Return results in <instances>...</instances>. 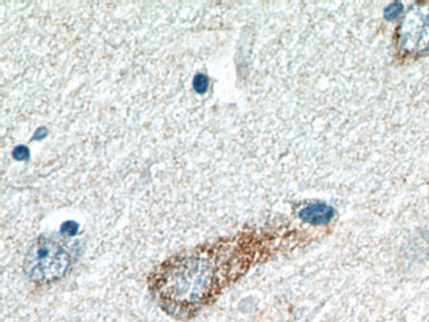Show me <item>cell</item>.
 <instances>
[{"mask_svg": "<svg viewBox=\"0 0 429 322\" xmlns=\"http://www.w3.org/2000/svg\"><path fill=\"white\" fill-rule=\"evenodd\" d=\"M402 46L411 52L429 49V4L415 6L408 12L400 31Z\"/></svg>", "mask_w": 429, "mask_h": 322, "instance_id": "7a4b0ae2", "label": "cell"}, {"mask_svg": "<svg viewBox=\"0 0 429 322\" xmlns=\"http://www.w3.org/2000/svg\"><path fill=\"white\" fill-rule=\"evenodd\" d=\"M13 156H15V159H17V160H25V159H28L30 155H28V150H26L25 147L20 145V147H17L16 150H15Z\"/></svg>", "mask_w": 429, "mask_h": 322, "instance_id": "52a82bcc", "label": "cell"}, {"mask_svg": "<svg viewBox=\"0 0 429 322\" xmlns=\"http://www.w3.org/2000/svg\"><path fill=\"white\" fill-rule=\"evenodd\" d=\"M78 231V225L75 222H65L64 225L61 226V234L69 235V237H73V235L77 234Z\"/></svg>", "mask_w": 429, "mask_h": 322, "instance_id": "8992f818", "label": "cell"}, {"mask_svg": "<svg viewBox=\"0 0 429 322\" xmlns=\"http://www.w3.org/2000/svg\"><path fill=\"white\" fill-rule=\"evenodd\" d=\"M193 87L197 93L204 94L209 87V79L205 74H197L193 81Z\"/></svg>", "mask_w": 429, "mask_h": 322, "instance_id": "277c9868", "label": "cell"}, {"mask_svg": "<svg viewBox=\"0 0 429 322\" xmlns=\"http://www.w3.org/2000/svg\"><path fill=\"white\" fill-rule=\"evenodd\" d=\"M402 10H403L402 4L393 3V4H391V6L387 7L386 11H384V15H386V17L388 20H393V19H396V17L399 16L400 12H402Z\"/></svg>", "mask_w": 429, "mask_h": 322, "instance_id": "5b68a950", "label": "cell"}, {"mask_svg": "<svg viewBox=\"0 0 429 322\" xmlns=\"http://www.w3.org/2000/svg\"><path fill=\"white\" fill-rule=\"evenodd\" d=\"M70 267V255L55 242L39 238L31 246L25 271L32 281L49 283L61 279Z\"/></svg>", "mask_w": 429, "mask_h": 322, "instance_id": "6da1fadb", "label": "cell"}, {"mask_svg": "<svg viewBox=\"0 0 429 322\" xmlns=\"http://www.w3.org/2000/svg\"><path fill=\"white\" fill-rule=\"evenodd\" d=\"M334 209L325 203H312L302 208L299 213V217L306 223L314 226L326 225L334 218Z\"/></svg>", "mask_w": 429, "mask_h": 322, "instance_id": "3957f363", "label": "cell"}]
</instances>
